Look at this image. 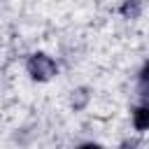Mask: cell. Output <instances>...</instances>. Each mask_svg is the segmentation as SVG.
Listing matches in <instances>:
<instances>
[{
  "instance_id": "6da1fadb",
  "label": "cell",
  "mask_w": 149,
  "mask_h": 149,
  "mask_svg": "<svg viewBox=\"0 0 149 149\" xmlns=\"http://www.w3.org/2000/svg\"><path fill=\"white\" fill-rule=\"evenodd\" d=\"M26 68H28V74H30L33 79H37V81H47V79H51V77L58 72L56 61H54L51 56H47V54H33V56L28 58Z\"/></svg>"
},
{
  "instance_id": "7a4b0ae2",
  "label": "cell",
  "mask_w": 149,
  "mask_h": 149,
  "mask_svg": "<svg viewBox=\"0 0 149 149\" xmlns=\"http://www.w3.org/2000/svg\"><path fill=\"white\" fill-rule=\"evenodd\" d=\"M133 126L140 133L149 130V105H137L133 109Z\"/></svg>"
},
{
  "instance_id": "3957f363",
  "label": "cell",
  "mask_w": 149,
  "mask_h": 149,
  "mask_svg": "<svg viewBox=\"0 0 149 149\" xmlns=\"http://www.w3.org/2000/svg\"><path fill=\"white\" fill-rule=\"evenodd\" d=\"M121 14L128 16V19H135V16L140 14V5H135V2H126V5H121Z\"/></svg>"
},
{
  "instance_id": "277c9868",
  "label": "cell",
  "mask_w": 149,
  "mask_h": 149,
  "mask_svg": "<svg viewBox=\"0 0 149 149\" xmlns=\"http://www.w3.org/2000/svg\"><path fill=\"white\" fill-rule=\"evenodd\" d=\"M140 84H142L144 88H149V61H147L144 68L140 70Z\"/></svg>"
},
{
  "instance_id": "5b68a950",
  "label": "cell",
  "mask_w": 149,
  "mask_h": 149,
  "mask_svg": "<svg viewBox=\"0 0 149 149\" xmlns=\"http://www.w3.org/2000/svg\"><path fill=\"white\" fill-rule=\"evenodd\" d=\"M77 149H102L100 144H95V142H84V144H79Z\"/></svg>"
},
{
  "instance_id": "8992f818",
  "label": "cell",
  "mask_w": 149,
  "mask_h": 149,
  "mask_svg": "<svg viewBox=\"0 0 149 149\" xmlns=\"http://www.w3.org/2000/svg\"><path fill=\"white\" fill-rule=\"evenodd\" d=\"M121 149H137V144H135V142H123Z\"/></svg>"
}]
</instances>
